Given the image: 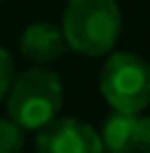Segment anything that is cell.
Here are the masks:
<instances>
[{
    "mask_svg": "<svg viewBox=\"0 0 150 153\" xmlns=\"http://www.w3.org/2000/svg\"><path fill=\"white\" fill-rule=\"evenodd\" d=\"M0 5H3V0H0Z\"/></svg>",
    "mask_w": 150,
    "mask_h": 153,
    "instance_id": "10",
    "label": "cell"
},
{
    "mask_svg": "<svg viewBox=\"0 0 150 153\" xmlns=\"http://www.w3.org/2000/svg\"><path fill=\"white\" fill-rule=\"evenodd\" d=\"M138 153H150V116H138Z\"/></svg>",
    "mask_w": 150,
    "mask_h": 153,
    "instance_id": "9",
    "label": "cell"
},
{
    "mask_svg": "<svg viewBox=\"0 0 150 153\" xmlns=\"http://www.w3.org/2000/svg\"><path fill=\"white\" fill-rule=\"evenodd\" d=\"M18 48H20L25 60L35 63V65H45V63H53L55 58H60L68 45H65V38H62V30L55 23L38 20V23H30L20 33Z\"/></svg>",
    "mask_w": 150,
    "mask_h": 153,
    "instance_id": "5",
    "label": "cell"
},
{
    "mask_svg": "<svg viewBox=\"0 0 150 153\" xmlns=\"http://www.w3.org/2000/svg\"><path fill=\"white\" fill-rule=\"evenodd\" d=\"M35 153H105L100 133L78 118H53L38 128Z\"/></svg>",
    "mask_w": 150,
    "mask_h": 153,
    "instance_id": "4",
    "label": "cell"
},
{
    "mask_svg": "<svg viewBox=\"0 0 150 153\" xmlns=\"http://www.w3.org/2000/svg\"><path fill=\"white\" fill-rule=\"evenodd\" d=\"M100 93L112 111L143 113L150 105V63L130 50H115L100 71Z\"/></svg>",
    "mask_w": 150,
    "mask_h": 153,
    "instance_id": "3",
    "label": "cell"
},
{
    "mask_svg": "<svg viewBox=\"0 0 150 153\" xmlns=\"http://www.w3.org/2000/svg\"><path fill=\"white\" fill-rule=\"evenodd\" d=\"M12 78H15V60H12V55L5 48H0V103L8 95L10 85H12Z\"/></svg>",
    "mask_w": 150,
    "mask_h": 153,
    "instance_id": "8",
    "label": "cell"
},
{
    "mask_svg": "<svg viewBox=\"0 0 150 153\" xmlns=\"http://www.w3.org/2000/svg\"><path fill=\"white\" fill-rule=\"evenodd\" d=\"M25 146V131L12 118H0V153H20Z\"/></svg>",
    "mask_w": 150,
    "mask_h": 153,
    "instance_id": "7",
    "label": "cell"
},
{
    "mask_svg": "<svg viewBox=\"0 0 150 153\" xmlns=\"http://www.w3.org/2000/svg\"><path fill=\"white\" fill-rule=\"evenodd\" d=\"M138 116L140 113L112 111L103 123L100 141L108 153H138Z\"/></svg>",
    "mask_w": 150,
    "mask_h": 153,
    "instance_id": "6",
    "label": "cell"
},
{
    "mask_svg": "<svg viewBox=\"0 0 150 153\" xmlns=\"http://www.w3.org/2000/svg\"><path fill=\"white\" fill-rule=\"evenodd\" d=\"M123 15L115 0H68L62 10L65 45L85 58H100L115 48Z\"/></svg>",
    "mask_w": 150,
    "mask_h": 153,
    "instance_id": "1",
    "label": "cell"
},
{
    "mask_svg": "<svg viewBox=\"0 0 150 153\" xmlns=\"http://www.w3.org/2000/svg\"><path fill=\"white\" fill-rule=\"evenodd\" d=\"M5 103L8 118H12L23 131H38L58 118L62 105V83L58 73L43 65L28 68L12 78Z\"/></svg>",
    "mask_w": 150,
    "mask_h": 153,
    "instance_id": "2",
    "label": "cell"
}]
</instances>
